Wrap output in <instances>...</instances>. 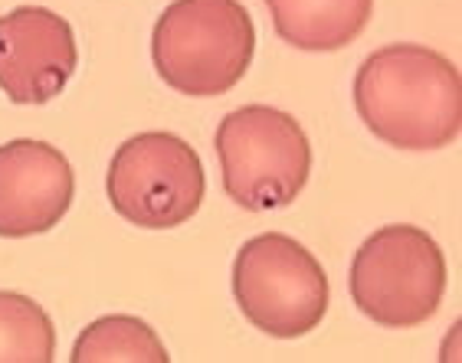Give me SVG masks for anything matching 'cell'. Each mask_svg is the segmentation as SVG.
Here are the masks:
<instances>
[{"instance_id": "6da1fadb", "label": "cell", "mask_w": 462, "mask_h": 363, "mask_svg": "<svg viewBox=\"0 0 462 363\" xmlns=\"http://www.w3.org/2000/svg\"><path fill=\"white\" fill-rule=\"evenodd\" d=\"M355 108L367 132L401 151H439L459 138V69L420 43H393L371 53L355 72Z\"/></svg>"}, {"instance_id": "7a4b0ae2", "label": "cell", "mask_w": 462, "mask_h": 363, "mask_svg": "<svg viewBox=\"0 0 462 363\" xmlns=\"http://www.w3.org/2000/svg\"><path fill=\"white\" fill-rule=\"evenodd\" d=\"M256 27L240 0H174L154 23L152 59L180 95L214 98L246 76Z\"/></svg>"}, {"instance_id": "3957f363", "label": "cell", "mask_w": 462, "mask_h": 363, "mask_svg": "<svg viewBox=\"0 0 462 363\" xmlns=\"http://www.w3.org/2000/svg\"><path fill=\"white\" fill-rule=\"evenodd\" d=\"M223 190L246 213L292 206L311 174V141L289 112L243 105L217 128Z\"/></svg>"}, {"instance_id": "277c9868", "label": "cell", "mask_w": 462, "mask_h": 363, "mask_svg": "<svg viewBox=\"0 0 462 363\" xmlns=\"http://www.w3.org/2000/svg\"><path fill=\"white\" fill-rule=\"evenodd\" d=\"M347 288L357 311L381 328H417L446 295V256L420 226L393 222L371 232L351 259Z\"/></svg>"}, {"instance_id": "5b68a950", "label": "cell", "mask_w": 462, "mask_h": 363, "mask_svg": "<svg viewBox=\"0 0 462 363\" xmlns=\"http://www.w3.org/2000/svg\"><path fill=\"white\" fill-rule=\"evenodd\" d=\"M233 298L256 331L292 340L321 324L331 288L321 262L302 242L285 232H263L236 252Z\"/></svg>"}, {"instance_id": "8992f818", "label": "cell", "mask_w": 462, "mask_h": 363, "mask_svg": "<svg viewBox=\"0 0 462 363\" xmlns=\"http://www.w3.org/2000/svg\"><path fill=\"white\" fill-rule=\"evenodd\" d=\"M106 194L122 220L142 230H174L200 210L207 174L180 134L144 132L116 151L106 174Z\"/></svg>"}, {"instance_id": "52a82bcc", "label": "cell", "mask_w": 462, "mask_h": 363, "mask_svg": "<svg viewBox=\"0 0 462 363\" xmlns=\"http://www.w3.org/2000/svg\"><path fill=\"white\" fill-rule=\"evenodd\" d=\"M76 66V33L56 10L17 7L0 17V92L14 105L53 102Z\"/></svg>"}, {"instance_id": "ba28073f", "label": "cell", "mask_w": 462, "mask_h": 363, "mask_svg": "<svg viewBox=\"0 0 462 363\" xmlns=\"http://www.w3.org/2000/svg\"><path fill=\"white\" fill-rule=\"evenodd\" d=\"M76 174L60 148L36 138L0 144V236H43L69 213Z\"/></svg>"}, {"instance_id": "9c48e42d", "label": "cell", "mask_w": 462, "mask_h": 363, "mask_svg": "<svg viewBox=\"0 0 462 363\" xmlns=\"http://www.w3.org/2000/svg\"><path fill=\"white\" fill-rule=\"evenodd\" d=\"M279 40L302 53H338L371 23L374 0H266Z\"/></svg>"}, {"instance_id": "30bf717a", "label": "cell", "mask_w": 462, "mask_h": 363, "mask_svg": "<svg viewBox=\"0 0 462 363\" xmlns=\"http://www.w3.org/2000/svg\"><path fill=\"white\" fill-rule=\"evenodd\" d=\"M158 331L134 314L96 318L72 344V363H168Z\"/></svg>"}, {"instance_id": "8fae6325", "label": "cell", "mask_w": 462, "mask_h": 363, "mask_svg": "<svg viewBox=\"0 0 462 363\" xmlns=\"http://www.w3.org/2000/svg\"><path fill=\"white\" fill-rule=\"evenodd\" d=\"M56 324L23 292H0V363H50Z\"/></svg>"}]
</instances>
